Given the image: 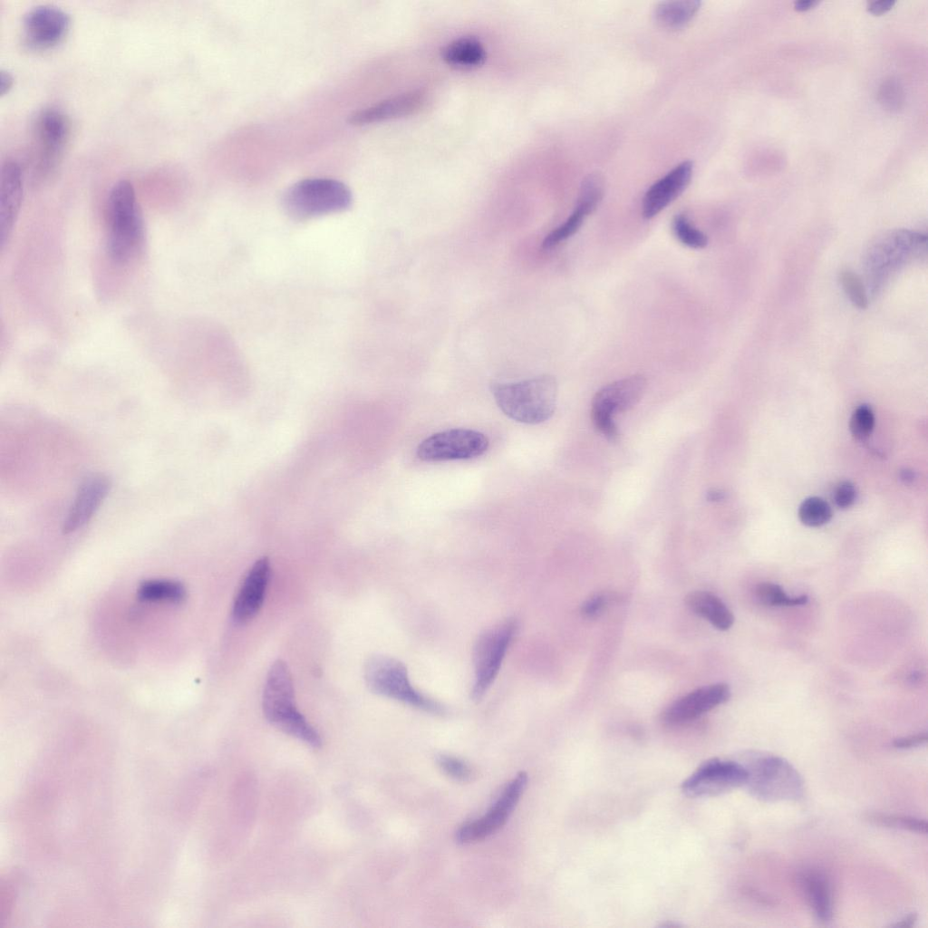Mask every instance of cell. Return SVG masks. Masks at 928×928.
Instances as JSON below:
<instances>
[{
    "instance_id": "cb8c5ba5",
    "label": "cell",
    "mask_w": 928,
    "mask_h": 928,
    "mask_svg": "<svg viewBox=\"0 0 928 928\" xmlns=\"http://www.w3.org/2000/svg\"><path fill=\"white\" fill-rule=\"evenodd\" d=\"M138 597L145 602L180 603L186 596L185 587L179 582L166 579H151L140 585Z\"/></svg>"
},
{
    "instance_id": "4dcf8cb0",
    "label": "cell",
    "mask_w": 928,
    "mask_h": 928,
    "mask_svg": "<svg viewBox=\"0 0 928 928\" xmlns=\"http://www.w3.org/2000/svg\"><path fill=\"white\" fill-rule=\"evenodd\" d=\"M839 279L843 289L851 303L859 309L868 306V298L861 278L848 269L840 273Z\"/></svg>"
},
{
    "instance_id": "4fadbf2b",
    "label": "cell",
    "mask_w": 928,
    "mask_h": 928,
    "mask_svg": "<svg viewBox=\"0 0 928 928\" xmlns=\"http://www.w3.org/2000/svg\"><path fill=\"white\" fill-rule=\"evenodd\" d=\"M23 22L26 44L34 49H47L60 43L65 36L70 26V16L58 6L40 5L28 10Z\"/></svg>"
},
{
    "instance_id": "44dd1931",
    "label": "cell",
    "mask_w": 928,
    "mask_h": 928,
    "mask_svg": "<svg viewBox=\"0 0 928 928\" xmlns=\"http://www.w3.org/2000/svg\"><path fill=\"white\" fill-rule=\"evenodd\" d=\"M685 604L695 614L709 621L720 631L730 629L734 616L727 605L715 594L706 591H693L685 597Z\"/></svg>"
},
{
    "instance_id": "83f0119b",
    "label": "cell",
    "mask_w": 928,
    "mask_h": 928,
    "mask_svg": "<svg viewBox=\"0 0 928 928\" xmlns=\"http://www.w3.org/2000/svg\"><path fill=\"white\" fill-rule=\"evenodd\" d=\"M831 517L832 511L829 505L817 497L806 498L798 508V517L807 527H820L827 523Z\"/></svg>"
},
{
    "instance_id": "2e32d148",
    "label": "cell",
    "mask_w": 928,
    "mask_h": 928,
    "mask_svg": "<svg viewBox=\"0 0 928 928\" xmlns=\"http://www.w3.org/2000/svg\"><path fill=\"white\" fill-rule=\"evenodd\" d=\"M270 572L267 557L259 558L248 570L233 604L232 615L236 622L246 623L259 612L265 600Z\"/></svg>"
},
{
    "instance_id": "7c38bea8",
    "label": "cell",
    "mask_w": 928,
    "mask_h": 928,
    "mask_svg": "<svg viewBox=\"0 0 928 928\" xmlns=\"http://www.w3.org/2000/svg\"><path fill=\"white\" fill-rule=\"evenodd\" d=\"M34 131L40 171L48 174L56 168L69 141V119L56 108L44 109L36 117Z\"/></svg>"
},
{
    "instance_id": "8992f818",
    "label": "cell",
    "mask_w": 928,
    "mask_h": 928,
    "mask_svg": "<svg viewBox=\"0 0 928 928\" xmlns=\"http://www.w3.org/2000/svg\"><path fill=\"white\" fill-rule=\"evenodd\" d=\"M743 764L750 793L764 801L798 800L804 793V781L787 759L772 754H752Z\"/></svg>"
},
{
    "instance_id": "74e56055",
    "label": "cell",
    "mask_w": 928,
    "mask_h": 928,
    "mask_svg": "<svg viewBox=\"0 0 928 928\" xmlns=\"http://www.w3.org/2000/svg\"><path fill=\"white\" fill-rule=\"evenodd\" d=\"M14 83V78L12 74L5 71L1 70L0 72V94L5 95L12 88Z\"/></svg>"
},
{
    "instance_id": "484cf974",
    "label": "cell",
    "mask_w": 928,
    "mask_h": 928,
    "mask_svg": "<svg viewBox=\"0 0 928 928\" xmlns=\"http://www.w3.org/2000/svg\"><path fill=\"white\" fill-rule=\"evenodd\" d=\"M755 594L762 604L770 606L804 605L808 601V597L806 594L790 597L780 585L770 582L759 583L756 586Z\"/></svg>"
},
{
    "instance_id": "d4e9b609",
    "label": "cell",
    "mask_w": 928,
    "mask_h": 928,
    "mask_svg": "<svg viewBox=\"0 0 928 928\" xmlns=\"http://www.w3.org/2000/svg\"><path fill=\"white\" fill-rule=\"evenodd\" d=\"M604 196V182L597 174L586 177L580 187L575 208L585 217L592 214L598 207Z\"/></svg>"
},
{
    "instance_id": "f546056e",
    "label": "cell",
    "mask_w": 928,
    "mask_h": 928,
    "mask_svg": "<svg viewBox=\"0 0 928 928\" xmlns=\"http://www.w3.org/2000/svg\"><path fill=\"white\" fill-rule=\"evenodd\" d=\"M585 218L581 211L575 208L566 221L546 235L542 242V247L550 249L574 236L582 227Z\"/></svg>"
},
{
    "instance_id": "b9f144b4",
    "label": "cell",
    "mask_w": 928,
    "mask_h": 928,
    "mask_svg": "<svg viewBox=\"0 0 928 928\" xmlns=\"http://www.w3.org/2000/svg\"><path fill=\"white\" fill-rule=\"evenodd\" d=\"M901 478H902V479H903V480H904L905 482H909V481H912V480H913V478H914V475H913V473H912L911 471H909V470H904V471H903V473H902V475H901Z\"/></svg>"
},
{
    "instance_id": "ffe728a7",
    "label": "cell",
    "mask_w": 928,
    "mask_h": 928,
    "mask_svg": "<svg viewBox=\"0 0 928 928\" xmlns=\"http://www.w3.org/2000/svg\"><path fill=\"white\" fill-rule=\"evenodd\" d=\"M801 885L817 920L827 923L833 914L832 889L825 873L810 869L801 875Z\"/></svg>"
},
{
    "instance_id": "ba28073f",
    "label": "cell",
    "mask_w": 928,
    "mask_h": 928,
    "mask_svg": "<svg viewBox=\"0 0 928 928\" xmlns=\"http://www.w3.org/2000/svg\"><path fill=\"white\" fill-rule=\"evenodd\" d=\"M647 380L642 374H635L611 382L601 388L592 401L591 415L597 430L610 440L619 437L614 420L616 412L630 410L643 398Z\"/></svg>"
},
{
    "instance_id": "9a60e30c",
    "label": "cell",
    "mask_w": 928,
    "mask_h": 928,
    "mask_svg": "<svg viewBox=\"0 0 928 928\" xmlns=\"http://www.w3.org/2000/svg\"><path fill=\"white\" fill-rule=\"evenodd\" d=\"M111 487L110 478L103 474L87 477L80 485L63 520V533L67 535L85 526L108 496Z\"/></svg>"
},
{
    "instance_id": "836d02e7",
    "label": "cell",
    "mask_w": 928,
    "mask_h": 928,
    "mask_svg": "<svg viewBox=\"0 0 928 928\" xmlns=\"http://www.w3.org/2000/svg\"><path fill=\"white\" fill-rule=\"evenodd\" d=\"M856 497V488L852 482L847 480L839 483L834 493V500L840 508H846L852 506Z\"/></svg>"
},
{
    "instance_id": "60d3db41",
    "label": "cell",
    "mask_w": 928,
    "mask_h": 928,
    "mask_svg": "<svg viewBox=\"0 0 928 928\" xmlns=\"http://www.w3.org/2000/svg\"><path fill=\"white\" fill-rule=\"evenodd\" d=\"M725 498V493L719 489H711L707 493V499L709 501H720Z\"/></svg>"
},
{
    "instance_id": "603a6c76",
    "label": "cell",
    "mask_w": 928,
    "mask_h": 928,
    "mask_svg": "<svg viewBox=\"0 0 928 928\" xmlns=\"http://www.w3.org/2000/svg\"><path fill=\"white\" fill-rule=\"evenodd\" d=\"M701 1L661 2L654 10L656 21L663 27L677 29L687 24L701 7Z\"/></svg>"
},
{
    "instance_id": "5bb4252c",
    "label": "cell",
    "mask_w": 928,
    "mask_h": 928,
    "mask_svg": "<svg viewBox=\"0 0 928 928\" xmlns=\"http://www.w3.org/2000/svg\"><path fill=\"white\" fill-rule=\"evenodd\" d=\"M730 697V689L724 682L702 686L671 703L663 710L662 720L668 725L682 724L726 702Z\"/></svg>"
},
{
    "instance_id": "4316f807",
    "label": "cell",
    "mask_w": 928,
    "mask_h": 928,
    "mask_svg": "<svg viewBox=\"0 0 928 928\" xmlns=\"http://www.w3.org/2000/svg\"><path fill=\"white\" fill-rule=\"evenodd\" d=\"M672 232L675 237L690 248L701 249L708 245L707 236L696 228L684 214L679 213L672 219Z\"/></svg>"
},
{
    "instance_id": "d6986e66",
    "label": "cell",
    "mask_w": 928,
    "mask_h": 928,
    "mask_svg": "<svg viewBox=\"0 0 928 928\" xmlns=\"http://www.w3.org/2000/svg\"><path fill=\"white\" fill-rule=\"evenodd\" d=\"M425 101L422 92H409L357 111L349 116L348 121L352 125L362 126L403 117L420 110Z\"/></svg>"
},
{
    "instance_id": "277c9868",
    "label": "cell",
    "mask_w": 928,
    "mask_h": 928,
    "mask_svg": "<svg viewBox=\"0 0 928 928\" xmlns=\"http://www.w3.org/2000/svg\"><path fill=\"white\" fill-rule=\"evenodd\" d=\"M352 202L353 194L344 183L326 178L300 180L282 198L286 214L298 221L346 210Z\"/></svg>"
},
{
    "instance_id": "9c48e42d",
    "label": "cell",
    "mask_w": 928,
    "mask_h": 928,
    "mask_svg": "<svg viewBox=\"0 0 928 928\" xmlns=\"http://www.w3.org/2000/svg\"><path fill=\"white\" fill-rule=\"evenodd\" d=\"M488 438L469 429H450L430 435L418 446L417 457L425 462L469 459L483 455Z\"/></svg>"
},
{
    "instance_id": "d6a6232c",
    "label": "cell",
    "mask_w": 928,
    "mask_h": 928,
    "mask_svg": "<svg viewBox=\"0 0 928 928\" xmlns=\"http://www.w3.org/2000/svg\"><path fill=\"white\" fill-rule=\"evenodd\" d=\"M436 759L439 767L450 778L459 781H468L471 778L472 769L464 760L444 754L439 755Z\"/></svg>"
},
{
    "instance_id": "d590c367",
    "label": "cell",
    "mask_w": 928,
    "mask_h": 928,
    "mask_svg": "<svg viewBox=\"0 0 928 928\" xmlns=\"http://www.w3.org/2000/svg\"><path fill=\"white\" fill-rule=\"evenodd\" d=\"M926 740L927 732L923 731L907 737L897 738L893 741V745L896 749H911L923 745Z\"/></svg>"
},
{
    "instance_id": "5b68a950",
    "label": "cell",
    "mask_w": 928,
    "mask_h": 928,
    "mask_svg": "<svg viewBox=\"0 0 928 928\" xmlns=\"http://www.w3.org/2000/svg\"><path fill=\"white\" fill-rule=\"evenodd\" d=\"M364 679L374 693L402 702L432 714H444L446 710L438 701L416 690L411 684L406 666L386 655L370 657L364 666Z\"/></svg>"
},
{
    "instance_id": "52a82bcc",
    "label": "cell",
    "mask_w": 928,
    "mask_h": 928,
    "mask_svg": "<svg viewBox=\"0 0 928 928\" xmlns=\"http://www.w3.org/2000/svg\"><path fill=\"white\" fill-rule=\"evenodd\" d=\"M517 631V619L508 618L484 630L478 636L473 648V701H480L494 682Z\"/></svg>"
},
{
    "instance_id": "6da1fadb",
    "label": "cell",
    "mask_w": 928,
    "mask_h": 928,
    "mask_svg": "<svg viewBox=\"0 0 928 928\" xmlns=\"http://www.w3.org/2000/svg\"><path fill=\"white\" fill-rule=\"evenodd\" d=\"M107 251L118 265L131 261L144 242V224L132 184L122 179L111 188L106 206Z\"/></svg>"
},
{
    "instance_id": "ac0fdd59",
    "label": "cell",
    "mask_w": 928,
    "mask_h": 928,
    "mask_svg": "<svg viewBox=\"0 0 928 928\" xmlns=\"http://www.w3.org/2000/svg\"><path fill=\"white\" fill-rule=\"evenodd\" d=\"M23 198V176L19 164L6 160L1 169L0 236L2 246L8 239L17 218Z\"/></svg>"
},
{
    "instance_id": "e0dca14e",
    "label": "cell",
    "mask_w": 928,
    "mask_h": 928,
    "mask_svg": "<svg viewBox=\"0 0 928 928\" xmlns=\"http://www.w3.org/2000/svg\"><path fill=\"white\" fill-rule=\"evenodd\" d=\"M692 171V162L684 160L654 182L643 198V216L651 219L675 200L690 184Z\"/></svg>"
},
{
    "instance_id": "7402d4cb",
    "label": "cell",
    "mask_w": 928,
    "mask_h": 928,
    "mask_svg": "<svg viewBox=\"0 0 928 928\" xmlns=\"http://www.w3.org/2000/svg\"><path fill=\"white\" fill-rule=\"evenodd\" d=\"M441 57L448 65L454 68L473 69L485 63L487 53L479 40L464 36L449 43L442 49Z\"/></svg>"
},
{
    "instance_id": "ab89813d",
    "label": "cell",
    "mask_w": 928,
    "mask_h": 928,
    "mask_svg": "<svg viewBox=\"0 0 928 928\" xmlns=\"http://www.w3.org/2000/svg\"><path fill=\"white\" fill-rule=\"evenodd\" d=\"M817 3L816 0H798L795 2L794 7L798 11H805L814 7Z\"/></svg>"
},
{
    "instance_id": "30bf717a",
    "label": "cell",
    "mask_w": 928,
    "mask_h": 928,
    "mask_svg": "<svg viewBox=\"0 0 928 928\" xmlns=\"http://www.w3.org/2000/svg\"><path fill=\"white\" fill-rule=\"evenodd\" d=\"M748 772L742 763L710 759L701 763L682 784V793L690 798H706L722 794L745 785Z\"/></svg>"
},
{
    "instance_id": "1f68e13d",
    "label": "cell",
    "mask_w": 928,
    "mask_h": 928,
    "mask_svg": "<svg viewBox=\"0 0 928 928\" xmlns=\"http://www.w3.org/2000/svg\"><path fill=\"white\" fill-rule=\"evenodd\" d=\"M875 426V416L872 409L865 404L856 408L850 419V431L852 435L860 440L867 439L872 433Z\"/></svg>"
},
{
    "instance_id": "7a4b0ae2",
    "label": "cell",
    "mask_w": 928,
    "mask_h": 928,
    "mask_svg": "<svg viewBox=\"0 0 928 928\" xmlns=\"http://www.w3.org/2000/svg\"><path fill=\"white\" fill-rule=\"evenodd\" d=\"M263 711L267 721L278 730L312 748L321 747L319 733L296 708L290 670L282 660L276 661L268 671Z\"/></svg>"
},
{
    "instance_id": "e575fe53",
    "label": "cell",
    "mask_w": 928,
    "mask_h": 928,
    "mask_svg": "<svg viewBox=\"0 0 928 928\" xmlns=\"http://www.w3.org/2000/svg\"><path fill=\"white\" fill-rule=\"evenodd\" d=\"M607 598L605 595L597 594L587 599L581 606V613L586 618L598 616L605 607Z\"/></svg>"
},
{
    "instance_id": "3957f363",
    "label": "cell",
    "mask_w": 928,
    "mask_h": 928,
    "mask_svg": "<svg viewBox=\"0 0 928 928\" xmlns=\"http://www.w3.org/2000/svg\"><path fill=\"white\" fill-rule=\"evenodd\" d=\"M491 392L501 411L521 423H542L556 410L557 383L548 374L517 382H495Z\"/></svg>"
},
{
    "instance_id": "8fae6325",
    "label": "cell",
    "mask_w": 928,
    "mask_h": 928,
    "mask_svg": "<svg viewBox=\"0 0 928 928\" xmlns=\"http://www.w3.org/2000/svg\"><path fill=\"white\" fill-rule=\"evenodd\" d=\"M527 784V774L519 772L503 789L501 795L481 817L462 825L456 833L460 844H470L485 839L501 828L514 808Z\"/></svg>"
},
{
    "instance_id": "f35d334b",
    "label": "cell",
    "mask_w": 928,
    "mask_h": 928,
    "mask_svg": "<svg viewBox=\"0 0 928 928\" xmlns=\"http://www.w3.org/2000/svg\"><path fill=\"white\" fill-rule=\"evenodd\" d=\"M916 919H917L916 914L915 913H912V914L906 915L904 918H903L900 922H897L896 923L893 924V926H894V927H904V928H905V927H912L914 924Z\"/></svg>"
},
{
    "instance_id": "8d00e7d4",
    "label": "cell",
    "mask_w": 928,
    "mask_h": 928,
    "mask_svg": "<svg viewBox=\"0 0 928 928\" xmlns=\"http://www.w3.org/2000/svg\"><path fill=\"white\" fill-rule=\"evenodd\" d=\"M894 3V0H875L868 4L867 9L874 14H882L890 10Z\"/></svg>"
},
{
    "instance_id": "f1b7e54d",
    "label": "cell",
    "mask_w": 928,
    "mask_h": 928,
    "mask_svg": "<svg viewBox=\"0 0 928 928\" xmlns=\"http://www.w3.org/2000/svg\"><path fill=\"white\" fill-rule=\"evenodd\" d=\"M866 820L880 826L887 827L901 828L917 833H927V823L925 820L908 817V816H898L890 815L884 813H868L865 816Z\"/></svg>"
}]
</instances>
